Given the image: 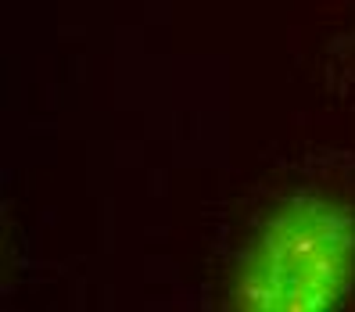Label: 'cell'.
Masks as SVG:
<instances>
[{"label": "cell", "instance_id": "obj_1", "mask_svg": "<svg viewBox=\"0 0 355 312\" xmlns=\"http://www.w3.org/2000/svg\"><path fill=\"white\" fill-rule=\"evenodd\" d=\"M355 284V212L327 194H291L262 219L234 269L248 312H330Z\"/></svg>", "mask_w": 355, "mask_h": 312}]
</instances>
